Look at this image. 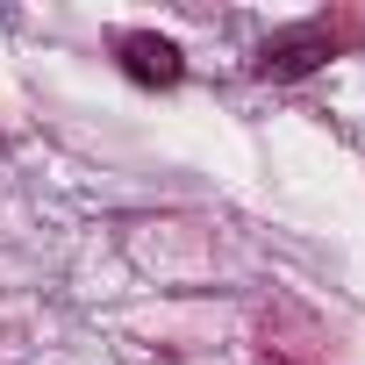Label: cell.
I'll use <instances>...</instances> for the list:
<instances>
[{"mask_svg": "<svg viewBox=\"0 0 365 365\" xmlns=\"http://www.w3.org/2000/svg\"><path fill=\"white\" fill-rule=\"evenodd\" d=\"M329 29H287V36H272L265 51H258V79H308V72H322L329 65Z\"/></svg>", "mask_w": 365, "mask_h": 365, "instance_id": "1", "label": "cell"}, {"mask_svg": "<svg viewBox=\"0 0 365 365\" xmlns=\"http://www.w3.org/2000/svg\"><path fill=\"white\" fill-rule=\"evenodd\" d=\"M115 58H122V72L136 79V86H179V72H187V58H179V43H165V36H122L115 43Z\"/></svg>", "mask_w": 365, "mask_h": 365, "instance_id": "2", "label": "cell"}]
</instances>
